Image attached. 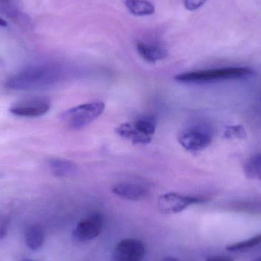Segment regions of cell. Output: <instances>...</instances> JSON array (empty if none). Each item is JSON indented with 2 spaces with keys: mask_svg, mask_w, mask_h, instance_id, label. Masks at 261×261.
<instances>
[{
  "mask_svg": "<svg viewBox=\"0 0 261 261\" xmlns=\"http://www.w3.org/2000/svg\"><path fill=\"white\" fill-rule=\"evenodd\" d=\"M254 72L248 67H226L181 73L175 77L184 83H210L249 77Z\"/></svg>",
  "mask_w": 261,
  "mask_h": 261,
  "instance_id": "cell-1",
  "label": "cell"
},
{
  "mask_svg": "<svg viewBox=\"0 0 261 261\" xmlns=\"http://www.w3.org/2000/svg\"><path fill=\"white\" fill-rule=\"evenodd\" d=\"M156 129V121L154 117L144 116L132 122L121 124L116 132L133 144H147L153 139Z\"/></svg>",
  "mask_w": 261,
  "mask_h": 261,
  "instance_id": "cell-2",
  "label": "cell"
},
{
  "mask_svg": "<svg viewBox=\"0 0 261 261\" xmlns=\"http://www.w3.org/2000/svg\"><path fill=\"white\" fill-rule=\"evenodd\" d=\"M105 110L102 102H92L73 107L63 113L61 119L73 130H79L87 126L99 118Z\"/></svg>",
  "mask_w": 261,
  "mask_h": 261,
  "instance_id": "cell-3",
  "label": "cell"
},
{
  "mask_svg": "<svg viewBox=\"0 0 261 261\" xmlns=\"http://www.w3.org/2000/svg\"><path fill=\"white\" fill-rule=\"evenodd\" d=\"M178 141L187 151L197 153L207 148L213 141L210 128L201 125H190L179 132Z\"/></svg>",
  "mask_w": 261,
  "mask_h": 261,
  "instance_id": "cell-4",
  "label": "cell"
},
{
  "mask_svg": "<svg viewBox=\"0 0 261 261\" xmlns=\"http://www.w3.org/2000/svg\"><path fill=\"white\" fill-rule=\"evenodd\" d=\"M208 200L202 196H187L176 193L162 195L158 200V208L164 214H177L194 204L202 203Z\"/></svg>",
  "mask_w": 261,
  "mask_h": 261,
  "instance_id": "cell-5",
  "label": "cell"
},
{
  "mask_svg": "<svg viewBox=\"0 0 261 261\" xmlns=\"http://www.w3.org/2000/svg\"><path fill=\"white\" fill-rule=\"evenodd\" d=\"M49 76L45 69H29L8 80L6 87L12 90H30L48 82Z\"/></svg>",
  "mask_w": 261,
  "mask_h": 261,
  "instance_id": "cell-6",
  "label": "cell"
},
{
  "mask_svg": "<svg viewBox=\"0 0 261 261\" xmlns=\"http://www.w3.org/2000/svg\"><path fill=\"white\" fill-rule=\"evenodd\" d=\"M103 226V219L98 213L81 220L73 231V238L80 242H87L99 236Z\"/></svg>",
  "mask_w": 261,
  "mask_h": 261,
  "instance_id": "cell-7",
  "label": "cell"
},
{
  "mask_svg": "<svg viewBox=\"0 0 261 261\" xmlns=\"http://www.w3.org/2000/svg\"><path fill=\"white\" fill-rule=\"evenodd\" d=\"M145 253V246L141 241L125 239L116 245L113 258L115 261H142Z\"/></svg>",
  "mask_w": 261,
  "mask_h": 261,
  "instance_id": "cell-8",
  "label": "cell"
},
{
  "mask_svg": "<svg viewBox=\"0 0 261 261\" xmlns=\"http://www.w3.org/2000/svg\"><path fill=\"white\" fill-rule=\"evenodd\" d=\"M50 103L44 98H35L12 106L10 112L20 117L36 118L44 116L50 110Z\"/></svg>",
  "mask_w": 261,
  "mask_h": 261,
  "instance_id": "cell-9",
  "label": "cell"
},
{
  "mask_svg": "<svg viewBox=\"0 0 261 261\" xmlns=\"http://www.w3.org/2000/svg\"><path fill=\"white\" fill-rule=\"evenodd\" d=\"M112 191L116 196L130 201H140L149 194L148 187L141 182L125 181L115 184Z\"/></svg>",
  "mask_w": 261,
  "mask_h": 261,
  "instance_id": "cell-10",
  "label": "cell"
},
{
  "mask_svg": "<svg viewBox=\"0 0 261 261\" xmlns=\"http://www.w3.org/2000/svg\"><path fill=\"white\" fill-rule=\"evenodd\" d=\"M136 49L138 55L148 63H156L167 57V51L165 48L154 44L138 42Z\"/></svg>",
  "mask_w": 261,
  "mask_h": 261,
  "instance_id": "cell-11",
  "label": "cell"
},
{
  "mask_svg": "<svg viewBox=\"0 0 261 261\" xmlns=\"http://www.w3.org/2000/svg\"><path fill=\"white\" fill-rule=\"evenodd\" d=\"M50 170L54 175L59 178L68 177L76 172V164L67 160L55 158L49 161Z\"/></svg>",
  "mask_w": 261,
  "mask_h": 261,
  "instance_id": "cell-12",
  "label": "cell"
},
{
  "mask_svg": "<svg viewBox=\"0 0 261 261\" xmlns=\"http://www.w3.org/2000/svg\"><path fill=\"white\" fill-rule=\"evenodd\" d=\"M44 229L39 225H31L26 230L24 241L29 249L37 251L41 248L44 242Z\"/></svg>",
  "mask_w": 261,
  "mask_h": 261,
  "instance_id": "cell-13",
  "label": "cell"
},
{
  "mask_svg": "<svg viewBox=\"0 0 261 261\" xmlns=\"http://www.w3.org/2000/svg\"><path fill=\"white\" fill-rule=\"evenodd\" d=\"M125 7L135 16H147L155 12L154 6L148 0H123Z\"/></svg>",
  "mask_w": 261,
  "mask_h": 261,
  "instance_id": "cell-14",
  "label": "cell"
},
{
  "mask_svg": "<svg viewBox=\"0 0 261 261\" xmlns=\"http://www.w3.org/2000/svg\"><path fill=\"white\" fill-rule=\"evenodd\" d=\"M244 171L249 179L261 182V153L254 155L247 161L244 167Z\"/></svg>",
  "mask_w": 261,
  "mask_h": 261,
  "instance_id": "cell-15",
  "label": "cell"
},
{
  "mask_svg": "<svg viewBox=\"0 0 261 261\" xmlns=\"http://www.w3.org/2000/svg\"><path fill=\"white\" fill-rule=\"evenodd\" d=\"M261 244V234L253 237L252 239H248L245 242H239L234 245H229L226 247V249L229 251H242L249 248H254L257 245Z\"/></svg>",
  "mask_w": 261,
  "mask_h": 261,
  "instance_id": "cell-16",
  "label": "cell"
},
{
  "mask_svg": "<svg viewBox=\"0 0 261 261\" xmlns=\"http://www.w3.org/2000/svg\"><path fill=\"white\" fill-rule=\"evenodd\" d=\"M246 136V130L242 125H232L225 128V137L228 139H243Z\"/></svg>",
  "mask_w": 261,
  "mask_h": 261,
  "instance_id": "cell-17",
  "label": "cell"
},
{
  "mask_svg": "<svg viewBox=\"0 0 261 261\" xmlns=\"http://www.w3.org/2000/svg\"><path fill=\"white\" fill-rule=\"evenodd\" d=\"M207 0H184V5L187 9L190 11H195L202 7Z\"/></svg>",
  "mask_w": 261,
  "mask_h": 261,
  "instance_id": "cell-18",
  "label": "cell"
},
{
  "mask_svg": "<svg viewBox=\"0 0 261 261\" xmlns=\"http://www.w3.org/2000/svg\"><path fill=\"white\" fill-rule=\"evenodd\" d=\"M205 261H234V260L224 256H213V257H208Z\"/></svg>",
  "mask_w": 261,
  "mask_h": 261,
  "instance_id": "cell-19",
  "label": "cell"
},
{
  "mask_svg": "<svg viewBox=\"0 0 261 261\" xmlns=\"http://www.w3.org/2000/svg\"><path fill=\"white\" fill-rule=\"evenodd\" d=\"M7 25V22L6 21H5L3 18H0V27H5V26Z\"/></svg>",
  "mask_w": 261,
  "mask_h": 261,
  "instance_id": "cell-20",
  "label": "cell"
},
{
  "mask_svg": "<svg viewBox=\"0 0 261 261\" xmlns=\"http://www.w3.org/2000/svg\"><path fill=\"white\" fill-rule=\"evenodd\" d=\"M162 261H178V260H176V258H174V257H166V258H164V260H163Z\"/></svg>",
  "mask_w": 261,
  "mask_h": 261,
  "instance_id": "cell-21",
  "label": "cell"
},
{
  "mask_svg": "<svg viewBox=\"0 0 261 261\" xmlns=\"http://www.w3.org/2000/svg\"><path fill=\"white\" fill-rule=\"evenodd\" d=\"M253 261H261V257H259V258L255 259V260H254Z\"/></svg>",
  "mask_w": 261,
  "mask_h": 261,
  "instance_id": "cell-22",
  "label": "cell"
},
{
  "mask_svg": "<svg viewBox=\"0 0 261 261\" xmlns=\"http://www.w3.org/2000/svg\"><path fill=\"white\" fill-rule=\"evenodd\" d=\"M23 261H35V260H29V259H27V260H24Z\"/></svg>",
  "mask_w": 261,
  "mask_h": 261,
  "instance_id": "cell-23",
  "label": "cell"
},
{
  "mask_svg": "<svg viewBox=\"0 0 261 261\" xmlns=\"http://www.w3.org/2000/svg\"><path fill=\"white\" fill-rule=\"evenodd\" d=\"M0 1H1V2H6V1H7V0H0Z\"/></svg>",
  "mask_w": 261,
  "mask_h": 261,
  "instance_id": "cell-24",
  "label": "cell"
}]
</instances>
